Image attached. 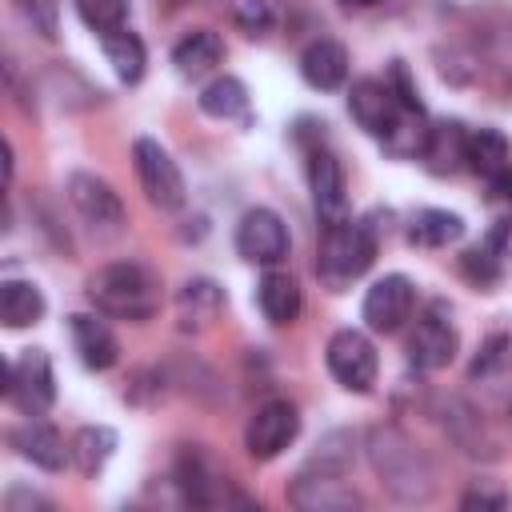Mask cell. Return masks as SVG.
I'll list each match as a JSON object with an SVG mask.
<instances>
[{"instance_id": "17", "label": "cell", "mask_w": 512, "mask_h": 512, "mask_svg": "<svg viewBox=\"0 0 512 512\" xmlns=\"http://www.w3.org/2000/svg\"><path fill=\"white\" fill-rule=\"evenodd\" d=\"M300 76L320 88V92H332L348 80V52L344 44L336 40H312L304 52H300Z\"/></svg>"}, {"instance_id": "16", "label": "cell", "mask_w": 512, "mask_h": 512, "mask_svg": "<svg viewBox=\"0 0 512 512\" xmlns=\"http://www.w3.org/2000/svg\"><path fill=\"white\" fill-rule=\"evenodd\" d=\"M68 328H72V344H76L84 368L108 372L120 360V344H116V336H112V328L104 320H96L88 312H76V316H68Z\"/></svg>"}, {"instance_id": "18", "label": "cell", "mask_w": 512, "mask_h": 512, "mask_svg": "<svg viewBox=\"0 0 512 512\" xmlns=\"http://www.w3.org/2000/svg\"><path fill=\"white\" fill-rule=\"evenodd\" d=\"M12 448L24 460H32L36 468H44V472H60L68 464V456H72V448H64V436L52 424H24V428H16L12 432Z\"/></svg>"}, {"instance_id": "2", "label": "cell", "mask_w": 512, "mask_h": 512, "mask_svg": "<svg viewBox=\"0 0 512 512\" xmlns=\"http://www.w3.org/2000/svg\"><path fill=\"white\" fill-rule=\"evenodd\" d=\"M88 300L96 312L116 316V320H148L160 308V280L136 260L104 264L100 272L88 276Z\"/></svg>"}, {"instance_id": "19", "label": "cell", "mask_w": 512, "mask_h": 512, "mask_svg": "<svg viewBox=\"0 0 512 512\" xmlns=\"http://www.w3.org/2000/svg\"><path fill=\"white\" fill-rule=\"evenodd\" d=\"M224 60V40L212 28H192L188 36H180V44L172 48V64L184 80H196L204 72H212Z\"/></svg>"}, {"instance_id": "23", "label": "cell", "mask_w": 512, "mask_h": 512, "mask_svg": "<svg viewBox=\"0 0 512 512\" xmlns=\"http://www.w3.org/2000/svg\"><path fill=\"white\" fill-rule=\"evenodd\" d=\"M44 316V292L32 280H4L0 284V320L4 328H28Z\"/></svg>"}, {"instance_id": "35", "label": "cell", "mask_w": 512, "mask_h": 512, "mask_svg": "<svg viewBox=\"0 0 512 512\" xmlns=\"http://www.w3.org/2000/svg\"><path fill=\"white\" fill-rule=\"evenodd\" d=\"M488 192H492V200H504V204H512V164H508L504 172L488 176Z\"/></svg>"}, {"instance_id": "29", "label": "cell", "mask_w": 512, "mask_h": 512, "mask_svg": "<svg viewBox=\"0 0 512 512\" xmlns=\"http://www.w3.org/2000/svg\"><path fill=\"white\" fill-rule=\"evenodd\" d=\"M76 12H80V20H84L92 32L108 36V32L124 28V20H128V0H76Z\"/></svg>"}, {"instance_id": "27", "label": "cell", "mask_w": 512, "mask_h": 512, "mask_svg": "<svg viewBox=\"0 0 512 512\" xmlns=\"http://www.w3.org/2000/svg\"><path fill=\"white\" fill-rule=\"evenodd\" d=\"M248 108V88L236 76H216L212 84H204L200 92V112L216 116V120H232Z\"/></svg>"}, {"instance_id": "3", "label": "cell", "mask_w": 512, "mask_h": 512, "mask_svg": "<svg viewBox=\"0 0 512 512\" xmlns=\"http://www.w3.org/2000/svg\"><path fill=\"white\" fill-rule=\"evenodd\" d=\"M372 260H376V232L348 216V220L324 228L320 252H316V276L332 292H340L352 280H360L372 268Z\"/></svg>"}, {"instance_id": "33", "label": "cell", "mask_w": 512, "mask_h": 512, "mask_svg": "<svg viewBox=\"0 0 512 512\" xmlns=\"http://www.w3.org/2000/svg\"><path fill=\"white\" fill-rule=\"evenodd\" d=\"M236 24L248 32V36H264L272 28V8L264 0H240L236 4Z\"/></svg>"}, {"instance_id": "21", "label": "cell", "mask_w": 512, "mask_h": 512, "mask_svg": "<svg viewBox=\"0 0 512 512\" xmlns=\"http://www.w3.org/2000/svg\"><path fill=\"white\" fill-rule=\"evenodd\" d=\"M180 488L188 496V504H200V508H212L228 496V480L200 456V452H184L180 456Z\"/></svg>"}, {"instance_id": "6", "label": "cell", "mask_w": 512, "mask_h": 512, "mask_svg": "<svg viewBox=\"0 0 512 512\" xmlns=\"http://www.w3.org/2000/svg\"><path fill=\"white\" fill-rule=\"evenodd\" d=\"M8 400L24 416H44L56 400V376L44 348H24L8 368Z\"/></svg>"}, {"instance_id": "25", "label": "cell", "mask_w": 512, "mask_h": 512, "mask_svg": "<svg viewBox=\"0 0 512 512\" xmlns=\"http://www.w3.org/2000/svg\"><path fill=\"white\" fill-rule=\"evenodd\" d=\"M100 40H104V56H108L112 72H116L124 84H136V80L144 76V64H148L144 40H140L136 32H128V28H116V32H108V36H100Z\"/></svg>"}, {"instance_id": "28", "label": "cell", "mask_w": 512, "mask_h": 512, "mask_svg": "<svg viewBox=\"0 0 512 512\" xmlns=\"http://www.w3.org/2000/svg\"><path fill=\"white\" fill-rule=\"evenodd\" d=\"M508 228H512V224H500L480 248H472V252L460 256V268H464L468 280H476V284H492V280L500 276V248H504Z\"/></svg>"}, {"instance_id": "1", "label": "cell", "mask_w": 512, "mask_h": 512, "mask_svg": "<svg viewBox=\"0 0 512 512\" xmlns=\"http://www.w3.org/2000/svg\"><path fill=\"white\" fill-rule=\"evenodd\" d=\"M368 460H372L380 484L396 500H404V504H424L436 492L428 456L400 428H372V436H368Z\"/></svg>"}, {"instance_id": "14", "label": "cell", "mask_w": 512, "mask_h": 512, "mask_svg": "<svg viewBox=\"0 0 512 512\" xmlns=\"http://www.w3.org/2000/svg\"><path fill=\"white\" fill-rule=\"evenodd\" d=\"M224 312V288L208 276H192L184 280V288L176 292V320L180 332H208Z\"/></svg>"}, {"instance_id": "12", "label": "cell", "mask_w": 512, "mask_h": 512, "mask_svg": "<svg viewBox=\"0 0 512 512\" xmlns=\"http://www.w3.org/2000/svg\"><path fill=\"white\" fill-rule=\"evenodd\" d=\"M308 188H312V204L324 224L348 220V184H344V168L332 152L316 148L308 156Z\"/></svg>"}, {"instance_id": "32", "label": "cell", "mask_w": 512, "mask_h": 512, "mask_svg": "<svg viewBox=\"0 0 512 512\" xmlns=\"http://www.w3.org/2000/svg\"><path fill=\"white\" fill-rule=\"evenodd\" d=\"M352 464V432H328L320 440V452H316V468H328V472H348Z\"/></svg>"}, {"instance_id": "31", "label": "cell", "mask_w": 512, "mask_h": 512, "mask_svg": "<svg viewBox=\"0 0 512 512\" xmlns=\"http://www.w3.org/2000/svg\"><path fill=\"white\" fill-rule=\"evenodd\" d=\"M12 8H16V16L36 36L56 40V32H60V8H56V0H12Z\"/></svg>"}, {"instance_id": "24", "label": "cell", "mask_w": 512, "mask_h": 512, "mask_svg": "<svg viewBox=\"0 0 512 512\" xmlns=\"http://www.w3.org/2000/svg\"><path fill=\"white\" fill-rule=\"evenodd\" d=\"M72 464L84 472V476H96L104 472V464L112 460L116 452V432L108 424H84L76 436H72Z\"/></svg>"}, {"instance_id": "9", "label": "cell", "mask_w": 512, "mask_h": 512, "mask_svg": "<svg viewBox=\"0 0 512 512\" xmlns=\"http://www.w3.org/2000/svg\"><path fill=\"white\" fill-rule=\"evenodd\" d=\"M288 228L284 220L272 212V208H248L236 224V252L248 260V264H280L288 256Z\"/></svg>"}, {"instance_id": "8", "label": "cell", "mask_w": 512, "mask_h": 512, "mask_svg": "<svg viewBox=\"0 0 512 512\" xmlns=\"http://www.w3.org/2000/svg\"><path fill=\"white\" fill-rule=\"evenodd\" d=\"M288 504L304 508V512H352L360 508V492L344 480V472H328V468H308L288 484Z\"/></svg>"}, {"instance_id": "10", "label": "cell", "mask_w": 512, "mask_h": 512, "mask_svg": "<svg viewBox=\"0 0 512 512\" xmlns=\"http://www.w3.org/2000/svg\"><path fill=\"white\" fill-rule=\"evenodd\" d=\"M456 348H460V336L452 328V320L436 308H428L424 316H416L412 324V336H408V360L424 372H440L456 360Z\"/></svg>"}, {"instance_id": "36", "label": "cell", "mask_w": 512, "mask_h": 512, "mask_svg": "<svg viewBox=\"0 0 512 512\" xmlns=\"http://www.w3.org/2000/svg\"><path fill=\"white\" fill-rule=\"evenodd\" d=\"M344 4H356V8H368V4H380V0H344Z\"/></svg>"}, {"instance_id": "5", "label": "cell", "mask_w": 512, "mask_h": 512, "mask_svg": "<svg viewBox=\"0 0 512 512\" xmlns=\"http://www.w3.org/2000/svg\"><path fill=\"white\" fill-rule=\"evenodd\" d=\"M324 360H328V372L336 376V384L348 388V392H368V388L376 384L380 360H376L372 340H368L360 328H340V332H332V340H328V348H324Z\"/></svg>"}, {"instance_id": "13", "label": "cell", "mask_w": 512, "mask_h": 512, "mask_svg": "<svg viewBox=\"0 0 512 512\" xmlns=\"http://www.w3.org/2000/svg\"><path fill=\"white\" fill-rule=\"evenodd\" d=\"M68 200H72V208H76L92 228L116 232V228L124 224V204H120V196L112 192L108 180H100V176H92V172H72V176H68Z\"/></svg>"}, {"instance_id": "11", "label": "cell", "mask_w": 512, "mask_h": 512, "mask_svg": "<svg viewBox=\"0 0 512 512\" xmlns=\"http://www.w3.org/2000/svg\"><path fill=\"white\" fill-rule=\"evenodd\" d=\"M412 304H416L412 280L400 276V272H392V276H380V280L364 292L360 316H364V324H368L372 332H396V328L412 316Z\"/></svg>"}, {"instance_id": "15", "label": "cell", "mask_w": 512, "mask_h": 512, "mask_svg": "<svg viewBox=\"0 0 512 512\" xmlns=\"http://www.w3.org/2000/svg\"><path fill=\"white\" fill-rule=\"evenodd\" d=\"M420 160L432 176H452V172L468 168V132H464V124H456V120L428 124V140H424Z\"/></svg>"}, {"instance_id": "7", "label": "cell", "mask_w": 512, "mask_h": 512, "mask_svg": "<svg viewBox=\"0 0 512 512\" xmlns=\"http://www.w3.org/2000/svg\"><path fill=\"white\" fill-rule=\"evenodd\" d=\"M296 432H300V412H296V404H288V400H268V404H260V408L252 412V420H248V428H244V448H248L252 460H272V456H280V452L296 440Z\"/></svg>"}, {"instance_id": "34", "label": "cell", "mask_w": 512, "mask_h": 512, "mask_svg": "<svg viewBox=\"0 0 512 512\" xmlns=\"http://www.w3.org/2000/svg\"><path fill=\"white\" fill-rule=\"evenodd\" d=\"M508 504V496L500 492V488H488V484H480V488H472L464 500H460V508H480V512H496V508H504Z\"/></svg>"}, {"instance_id": "22", "label": "cell", "mask_w": 512, "mask_h": 512, "mask_svg": "<svg viewBox=\"0 0 512 512\" xmlns=\"http://www.w3.org/2000/svg\"><path fill=\"white\" fill-rule=\"evenodd\" d=\"M464 236V216L448 212V208H420L408 224V240L416 248H448Z\"/></svg>"}, {"instance_id": "30", "label": "cell", "mask_w": 512, "mask_h": 512, "mask_svg": "<svg viewBox=\"0 0 512 512\" xmlns=\"http://www.w3.org/2000/svg\"><path fill=\"white\" fill-rule=\"evenodd\" d=\"M512 368V336H488L472 360V380H488V376H500Z\"/></svg>"}, {"instance_id": "4", "label": "cell", "mask_w": 512, "mask_h": 512, "mask_svg": "<svg viewBox=\"0 0 512 512\" xmlns=\"http://www.w3.org/2000/svg\"><path fill=\"white\" fill-rule=\"evenodd\" d=\"M132 164H136V176H140L144 196H148L160 212L184 208L188 188H184V176H180L176 160L168 156V148H160L152 136H140V140L132 144Z\"/></svg>"}, {"instance_id": "20", "label": "cell", "mask_w": 512, "mask_h": 512, "mask_svg": "<svg viewBox=\"0 0 512 512\" xmlns=\"http://www.w3.org/2000/svg\"><path fill=\"white\" fill-rule=\"evenodd\" d=\"M256 304H260V312H264L272 324H292V320L300 316V304H304L296 276L268 268V272L260 276V284H256Z\"/></svg>"}, {"instance_id": "26", "label": "cell", "mask_w": 512, "mask_h": 512, "mask_svg": "<svg viewBox=\"0 0 512 512\" xmlns=\"http://www.w3.org/2000/svg\"><path fill=\"white\" fill-rule=\"evenodd\" d=\"M512 164V148H508V140H504V132H496V128H480V132H468V168L476 172V176H496V172H504Z\"/></svg>"}]
</instances>
